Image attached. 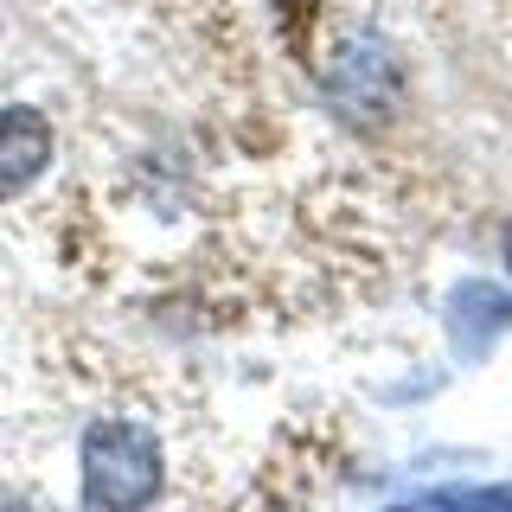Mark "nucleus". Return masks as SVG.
I'll use <instances>...</instances> for the list:
<instances>
[{"mask_svg": "<svg viewBox=\"0 0 512 512\" xmlns=\"http://www.w3.org/2000/svg\"><path fill=\"white\" fill-rule=\"evenodd\" d=\"M160 480L167 468H160L154 429L122 423V416L84 429V512H141L154 506Z\"/></svg>", "mask_w": 512, "mask_h": 512, "instance_id": "obj_1", "label": "nucleus"}, {"mask_svg": "<svg viewBox=\"0 0 512 512\" xmlns=\"http://www.w3.org/2000/svg\"><path fill=\"white\" fill-rule=\"evenodd\" d=\"M327 96L333 109L352 122H378L397 109L404 96V77H397V58L384 52L378 39H340L327 52Z\"/></svg>", "mask_w": 512, "mask_h": 512, "instance_id": "obj_2", "label": "nucleus"}, {"mask_svg": "<svg viewBox=\"0 0 512 512\" xmlns=\"http://www.w3.org/2000/svg\"><path fill=\"white\" fill-rule=\"evenodd\" d=\"M45 167H52V122L32 103H7L0 109V205L20 199Z\"/></svg>", "mask_w": 512, "mask_h": 512, "instance_id": "obj_3", "label": "nucleus"}, {"mask_svg": "<svg viewBox=\"0 0 512 512\" xmlns=\"http://www.w3.org/2000/svg\"><path fill=\"white\" fill-rule=\"evenodd\" d=\"M512 327V295L493 282H461L455 295H448V340H455V352H468V359H480L500 333Z\"/></svg>", "mask_w": 512, "mask_h": 512, "instance_id": "obj_4", "label": "nucleus"}, {"mask_svg": "<svg viewBox=\"0 0 512 512\" xmlns=\"http://www.w3.org/2000/svg\"><path fill=\"white\" fill-rule=\"evenodd\" d=\"M391 512H487L480 487H442V493H423V500H404Z\"/></svg>", "mask_w": 512, "mask_h": 512, "instance_id": "obj_5", "label": "nucleus"}, {"mask_svg": "<svg viewBox=\"0 0 512 512\" xmlns=\"http://www.w3.org/2000/svg\"><path fill=\"white\" fill-rule=\"evenodd\" d=\"M500 256H506V269H512V224H506V237H500Z\"/></svg>", "mask_w": 512, "mask_h": 512, "instance_id": "obj_6", "label": "nucleus"}]
</instances>
